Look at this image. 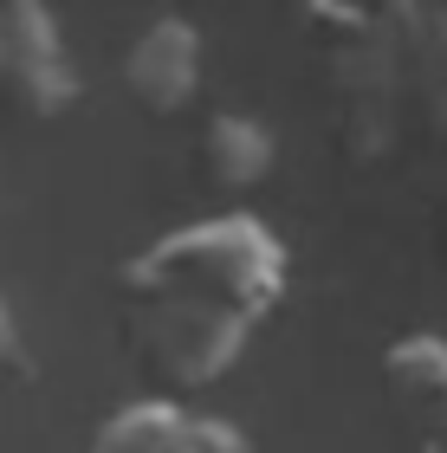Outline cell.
<instances>
[{"mask_svg": "<svg viewBox=\"0 0 447 453\" xmlns=\"http://www.w3.org/2000/svg\"><path fill=\"white\" fill-rule=\"evenodd\" d=\"M382 388L402 415L447 402V337L441 331H409L382 349Z\"/></svg>", "mask_w": 447, "mask_h": 453, "instance_id": "ba28073f", "label": "cell"}, {"mask_svg": "<svg viewBox=\"0 0 447 453\" xmlns=\"http://www.w3.org/2000/svg\"><path fill=\"white\" fill-rule=\"evenodd\" d=\"M409 421L421 427V453H447V402L421 408V415H409Z\"/></svg>", "mask_w": 447, "mask_h": 453, "instance_id": "9c48e42d", "label": "cell"}, {"mask_svg": "<svg viewBox=\"0 0 447 453\" xmlns=\"http://www.w3.org/2000/svg\"><path fill=\"white\" fill-rule=\"evenodd\" d=\"M91 453H253V441L220 415H195L169 395H136L97 421Z\"/></svg>", "mask_w": 447, "mask_h": 453, "instance_id": "277c9868", "label": "cell"}, {"mask_svg": "<svg viewBox=\"0 0 447 453\" xmlns=\"http://www.w3.org/2000/svg\"><path fill=\"white\" fill-rule=\"evenodd\" d=\"M0 97H13L27 117H66L78 104V65L66 27L39 0L0 7Z\"/></svg>", "mask_w": 447, "mask_h": 453, "instance_id": "3957f363", "label": "cell"}, {"mask_svg": "<svg viewBox=\"0 0 447 453\" xmlns=\"http://www.w3.org/2000/svg\"><path fill=\"white\" fill-rule=\"evenodd\" d=\"M324 85L337 104V136L351 156H382L396 136V111H402V85H396V46L382 13H370V27L337 33L331 58H324Z\"/></svg>", "mask_w": 447, "mask_h": 453, "instance_id": "7a4b0ae2", "label": "cell"}, {"mask_svg": "<svg viewBox=\"0 0 447 453\" xmlns=\"http://www.w3.org/2000/svg\"><path fill=\"white\" fill-rule=\"evenodd\" d=\"M124 85L150 117H175L201 91V27L181 13H156L124 52Z\"/></svg>", "mask_w": 447, "mask_h": 453, "instance_id": "5b68a950", "label": "cell"}, {"mask_svg": "<svg viewBox=\"0 0 447 453\" xmlns=\"http://www.w3.org/2000/svg\"><path fill=\"white\" fill-rule=\"evenodd\" d=\"M292 253L259 214H208L150 240L117 265L130 343L181 388L220 382L253 331L279 311Z\"/></svg>", "mask_w": 447, "mask_h": 453, "instance_id": "6da1fadb", "label": "cell"}, {"mask_svg": "<svg viewBox=\"0 0 447 453\" xmlns=\"http://www.w3.org/2000/svg\"><path fill=\"white\" fill-rule=\"evenodd\" d=\"M279 162V136L273 123H259L253 111H214L201 123V175L227 195H247L273 175Z\"/></svg>", "mask_w": 447, "mask_h": 453, "instance_id": "52a82bcc", "label": "cell"}, {"mask_svg": "<svg viewBox=\"0 0 447 453\" xmlns=\"http://www.w3.org/2000/svg\"><path fill=\"white\" fill-rule=\"evenodd\" d=\"M396 46V85L421 104V123L447 142V7H396L382 13Z\"/></svg>", "mask_w": 447, "mask_h": 453, "instance_id": "8992f818", "label": "cell"}, {"mask_svg": "<svg viewBox=\"0 0 447 453\" xmlns=\"http://www.w3.org/2000/svg\"><path fill=\"white\" fill-rule=\"evenodd\" d=\"M0 363H19V324L7 311V298H0Z\"/></svg>", "mask_w": 447, "mask_h": 453, "instance_id": "30bf717a", "label": "cell"}]
</instances>
